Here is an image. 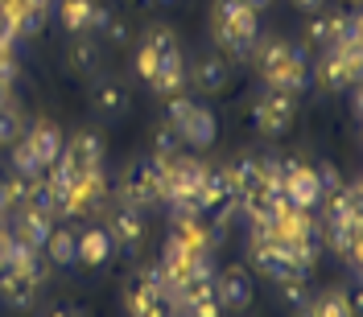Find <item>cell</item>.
I'll return each instance as SVG.
<instances>
[{
    "mask_svg": "<svg viewBox=\"0 0 363 317\" xmlns=\"http://www.w3.org/2000/svg\"><path fill=\"white\" fill-rule=\"evenodd\" d=\"M211 289H215V296H219V305H223V309H235V313H244V309L252 305V276H248L244 268L215 272Z\"/></svg>",
    "mask_w": 363,
    "mask_h": 317,
    "instance_id": "9",
    "label": "cell"
},
{
    "mask_svg": "<svg viewBox=\"0 0 363 317\" xmlns=\"http://www.w3.org/2000/svg\"><path fill=\"white\" fill-rule=\"evenodd\" d=\"M294 4L306 13V17H314V13H322V8H326V0H294Z\"/></svg>",
    "mask_w": 363,
    "mask_h": 317,
    "instance_id": "36",
    "label": "cell"
},
{
    "mask_svg": "<svg viewBox=\"0 0 363 317\" xmlns=\"http://www.w3.org/2000/svg\"><path fill=\"white\" fill-rule=\"evenodd\" d=\"M294 112H297V95H289L281 87H264L256 108H252V128L260 136H281L294 124Z\"/></svg>",
    "mask_w": 363,
    "mask_h": 317,
    "instance_id": "5",
    "label": "cell"
},
{
    "mask_svg": "<svg viewBox=\"0 0 363 317\" xmlns=\"http://www.w3.org/2000/svg\"><path fill=\"white\" fill-rule=\"evenodd\" d=\"M326 231V243L339 251L347 264H359V231H363V219H342V223H330L322 226Z\"/></svg>",
    "mask_w": 363,
    "mask_h": 317,
    "instance_id": "17",
    "label": "cell"
},
{
    "mask_svg": "<svg viewBox=\"0 0 363 317\" xmlns=\"http://www.w3.org/2000/svg\"><path fill=\"white\" fill-rule=\"evenodd\" d=\"M50 231H54V223L45 219V214H38V210H25L21 206V214H17V223H13V239L17 243H25V248H45V239H50Z\"/></svg>",
    "mask_w": 363,
    "mask_h": 317,
    "instance_id": "18",
    "label": "cell"
},
{
    "mask_svg": "<svg viewBox=\"0 0 363 317\" xmlns=\"http://www.w3.org/2000/svg\"><path fill=\"white\" fill-rule=\"evenodd\" d=\"M252 264L260 268V276H269V280H277V284H281V280H289V276H306V272L297 268L294 255H285L272 239H269V243H256V239H252Z\"/></svg>",
    "mask_w": 363,
    "mask_h": 317,
    "instance_id": "11",
    "label": "cell"
},
{
    "mask_svg": "<svg viewBox=\"0 0 363 317\" xmlns=\"http://www.w3.org/2000/svg\"><path fill=\"white\" fill-rule=\"evenodd\" d=\"M182 149H186V144H182V136L174 132V124L165 120V124H161L157 132H153V157L169 161V157H174V153H182Z\"/></svg>",
    "mask_w": 363,
    "mask_h": 317,
    "instance_id": "30",
    "label": "cell"
},
{
    "mask_svg": "<svg viewBox=\"0 0 363 317\" xmlns=\"http://www.w3.org/2000/svg\"><path fill=\"white\" fill-rule=\"evenodd\" d=\"M227 309L219 305V296H215V289L206 284V289H194V293L182 301V317H223Z\"/></svg>",
    "mask_w": 363,
    "mask_h": 317,
    "instance_id": "24",
    "label": "cell"
},
{
    "mask_svg": "<svg viewBox=\"0 0 363 317\" xmlns=\"http://www.w3.org/2000/svg\"><path fill=\"white\" fill-rule=\"evenodd\" d=\"M244 4H248V8H252V13H264V8H269V4H272V0H244Z\"/></svg>",
    "mask_w": 363,
    "mask_h": 317,
    "instance_id": "38",
    "label": "cell"
},
{
    "mask_svg": "<svg viewBox=\"0 0 363 317\" xmlns=\"http://www.w3.org/2000/svg\"><path fill=\"white\" fill-rule=\"evenodd\" d=\"M157 58H161V29H149V38H145V42H140V50H136V74H140L145 83L153 79Z\"/></svg>",
    "mask_w": 363,
    "mask_h": 317,
    "instance_id": "28",
    "label": "cell"
},
{
    "mask_svg": "<svg viewBox=\"0 0 363 317\" xmlns=\"http://www.w3.org/2000/svg\"><path fill=\"white\" fill-rule=\"evenodd\" d=\"M25 136V115H21V108L17 103H0V144H17Z\"/></svg>",
    "mask_w": 363,
    "mask_h": 317,
    "instance_id": "29",
    "label": "cell"
},
{
    "mask_svg": "<svg viewBox=\"0 0 363 317\" xmlns=\"http://www.w3.org/2000/svg\"><path fill=\"white\" fill-rule=\"evenodd\" d=\"M91 4L95 0H58V8H54V17L62 25V33H91Z\"/></svg>",
    "mask_w": 363,
    "mask_h": 317,
    "instance_id": "20",
    "label": "cell"
},
{
    "mask_svg": "<svg viewBox=\"0 0 363 317\" xmlns=\"http://www.w3.org/2000/svg\"><path fill=\"white\" fill-rule=\"evenodd\" d=\"M355 296L347 289H326V293L310 296V317H355Z\"/></svg>",
    "mask_w": 363,
    "mask_h": 317,
    "instance_id": "19",
    "label": "cell"
},
{
    "mask_svg": "<svg viewBox=\"0 0 363 317\" xmlns=\"http://www.w3.org/2000/svg\"><path fill=\"white\" fill-rule=\"evenodd\" d=\"M99 33H104V38H108V42H112V45H124V42H128V25L120 21V17H116V13H112V21L104 25V29H99Z\"/></svg>",
    "mask_w": 363,
    "mask_h": 317,
    "instance_id": "35",
    "label": "cell"
},
{
    "mask_svg": "<svg viewBox=\"0 0 363 317\" xmlns=\"http://www.w3.org/2000/svg\"><path fill=\"white\" fill-rule=\"evenodd\" d=\"M58 161H67L74 173H91V169H99L104 165V140L95 132H79V136H70L67 144H62V157Z\"/></svg>",
    "mask_w": 363,
    "mask_h": 317,
    "instance_id": "10",
    "label": "cell"
},
{
    "mask_svg": "<svg viewBox=\"0 0 363 317\" xmlns=\"http://www.w3.org/2000/svg\"><path fill=\"white\" fill-rule=\"evenodd\" d=\"M153 4H161V8H169V4H178V0H153Z\"/></svg>",
    "mask_w": 363,
    "mask_h": 317,
    "instance_id": "39",
    "label": "cell"
},
{
    "mask_svg": "<svg viewBox=\"0 0 363 317\" xmlns=\"http://www.w3.org/2000/svg\"><path fill=\"white\" fill-rule=\"evenodd\" d=\"M70 70H79V74H95V70H99V42H91L87 33H79L74 45H70Z\"/></svg>",
    "mask_w": 363,
    "mask_h": 317,
    "instance_id": "27",
    "label": "cell"
},
{
    "mask_svg": "<svg viewBox=\"0 0 363 317\" xmlns=\"http://www.w3.org/2000/svg\"><path fill=\"white\" fill-rule=\"evenodd\" d=\"M186 83H194L203 95L223 91L227 87V58L223 54H215V50H206L203 58L194 62V70H186Z\"/></svg>",
    "mask_w": 363,
    "mask_h": 317,
    "instance_id": "12",
    "label": "cell"
},
{
    "mask_svg": "<svg viewBox=\"0 0 363 317\" xmlns=\"http://www.w3.org/2000/svg\"><path fill=\"white\" fill-rule=\"evenodd\" d=\"M42 255L50 264H58V268H70V264H79V243H74V235H70L67 226H54L50 231V239H45Z\"/></svg>",
    "mask_w": 363,
    "mask_h": 317,
    "instance_id": "21",
    "label": "cell"
},
{
    "mask_svg": "<svg viewBox=\"0 0 363 317\" xmlns=\"http://www.w3.org/2000/svg\"><path fill=\"white\" fill-rule=\"evenodd\" d=\"M169 124L182 136V144H194V149L215 144V132H219L211 108L199 103V99H190V95H169Z\"/></svg>",
    "mask_w": 363,
    "mask_h": 317,
    "instance_id": "1",
    "label": "cell"
},
{
    "mask_svg": "<svg viewBox=\"0 0 363 317\" xmlns=\"http://www.w3.org/2000/svg\"><path fill=\"white\" fill-rule=\"evenodd\" d=\"M285 202L297 210H318L322 206V185L318 173L301 161H285Z\"/></svg>",
    "mask_w": 363,
    "mask_h": 317,
    "instance_id": "7",
    "label": "cell"
},
{
    "mask_svg": "<svg viewBox=\"0 0 363 317\" xmlns=\"http://www.w3.org/2000/svg\"><path fill=\"white\" fill-rule=\"evenodd\" d=\"M91 103H95V112L104 120H116V115L128 112V87L120 79H99L95 91H91Z\"/></svg>",
    "mask_w": 363,
    "mask_h": 317,
    "instance_id": "16",
    "label": "cell"
},
{
    "mask_svg": "<svg viewBox=\"0 0 363 317\" xmlns=\"http://www.w3.org/2000/svg\"><path fill=\"white\" fill-rule=\"evenodd\" d=\"M42 317H83L79 309H50V313H42Z\"/></svg>",
    "mask_w": 363,
    "mask_h": 317,
    "instance_id": "37",
    "label": "cell"
},
{
    "mask_svg": "<svg viewBox=\"0 0 363 317\" xmlns=\"http://www.w3.org/2000/svg\"><path fill=\"white\" fill-rule=\"evenodd\" d=\"M281 296L301 309V305H310V289H306V276H289V280H281Z\"/></svg>",
    "mask_w": 363,
    "mask_h": 317,
    "instance_id": "31",
    "label": "cell"
},
{
    "mask_svg": "<svg viewBox=\"0 0 363 317\" xmlns=\"http://www.w3.org/2000/svg\"><path fill=\"white\" fill-rule=\"evenodd\" d=\"M33 301H38V284L33 280H25L21 272H13V268H0V305L33 309Z\"/></svg>",
    "mask_w": 363,
    "mask_h": 317,
    "instance_id": "15",
    "label": "cell"
},
{
    "mask_svg": "<svg viewBox=\"0 0 363 317\" xmlns=\"http://www.w3.org/2000/svg\"><path fill=\"white\" fill-rule=\"evenodd\" d=\"M17 74H21V67H17V54H13V50H0V87L13 91Z\"/></svg>",
    "mask_w": 363,
    "mask_h": 317,
    "instance_id": "33",
    "label": "cell"
},
{
    "mask_svg": "<svg viewBox=\"0 0 363 317\" xmlns=\"http://www.w3.org/2000/svg\"><path fill=\"white\" fill-rule=\"evenodd\" d=\"M25 140H29V149L38 153V161H42L45 169L62 157V144H67V140H62V132H58L50 120H38L33 128H25Z\"/></svg>",
    "mask_w": 363,
    "mask_h": 317,
    "instance_id": "14",
    "label": "cell"
},
{
    "mask_svg": "<svg viewBox=\"0 0 363 317\" xmlns=\"http://www.w3.org/2000/svg\"><path fill=\"white\" fill-rule=\"evenodd\" d=\"M25 210H38V214H45V219L62 214V202H58V194H54V185H50L45 173L29 181V190H25Z\"/></svg>",
    "mask_w": 363,
    "mask_h": 317,
    "instance_id": "22",
    "label": "cell"
},
{
    "mask_svg": "<svg viewBox=\"0 0 363 317\" xmlns=\"http://www.w3.org/2000/svg\"><path fill=\"white\" fill-rule=\"evenodd\" d=\"M330 45H359V13H330Z\"/></svg>",
    "mask_w": 363,
    "mask_h": 317,
    "instance_id": "26",
    "label": "cell"
},
{
    "mask_svg": "<svg viewBox=\"0 0 363 317\" xmlns=\"http://www.w3.org/2000/svg\"><path fill=\"white\" fill-rule=\"evenodd\" d=\"M124 202L136 206V210H149V206L165 202V161L161 157L136 161L128 181H124Z\"/></svg>",
    "mask_w": 363,
    "mask_h": 317,
    "instance_id": "4",
    "label": "cell"
},
{
    "mask_svg": "<svg viewBox=\"0 0 363 317\" xmlns=\"http://www.w3.org/2000/svg\"><path fill=\"white\" fill-rule=\"evenodd\" d=\"M74 243H79V264H87V268H104L116 255V243H112V235H108V226H87L83 235H74Z\"/></svg>",
    "mask_w": 363,
    "mask_h": 317,
    "instance_id": "13",
    "label": "cell"
},
{
    "mask_svg": "<svg viewBox=\"0 0 363 317\" xmlns=\"http://www.w3.org/2000/svg\"><path fill=\"white\" fill-rule=\"evenodd\" d=\"M9 149H13V153H9V161H13V173H17V178L33 181V178H42V173H45V165L38 161V153L29 149V140H25V136L17 140V144H9Z\"/></svg>",
    "mask_w": 363,
    "mask_h": 317,
    "instance_id": "25",
    "label": "cell"
},
{
    "mask_svg": "<svg viewBox=\"0 0 363 317\" xmlns=\"http://www.w3.org/2000/svg\"><path fill=\"white\" fill-rule=\"evenodd\" d=\"M227 173H231V185H235V198L240 194H248V190H256L260 185V157H235L231 165H227Z\"/></svg>",
    "mask_w": 363,
    "mask_h": 317,
    "instance_id": "23",
    "label": "cell"
},
{
    "mask_svg": "<svg viewBox=\"0 0 363 317\" xmlns=\"http://www.w3.org/2000/svg\"><path fill=\"white\" fill-rule=\"evenodd\" d=\"M108 235H112L116 251H128V255H136V251H140V243H145V214H140L136 206L124 202V206L112 214Z\"/></svg>",
    "mask_w": 363,
    "mask_h": 317,
    "instance_id": "8",
    "label": "cell"
},
{
    "mask_svg": "<svg viewBox=\"0 0 363 317\" xmlns=\"http://www.w3.org/2000/svg\"><path fill=\"white\" fill-rule=\"evenodd\" d=\"M310 45L314 50H326L330 45V13H314L310 17Z\"/></svg>",
    "mask_w": 363,
    "mask_h": 317,
    "instance_id": "32",
    "label": "cell"
},
{
    "mask_svg": "<svg viewBox=\"0 0 363 317\" xmlns=\"http://www.w3.org/2000/svg\"><path fill=\"white\" fill-rule=\"evenodd\" d=\"M359 67H363L359 45H326V50H318V62L310 67V74L326 91H351L359 83Z\"/></svg>",
    "mask_w": 363,
    "mask_h": 317,
    "instance_id": "2",
    "label": "cell"
},
{
    "mask_svg": "<svg viewBox=\"0 0 363 317\" xmlns=\"http://www.w3.org/2000/svg\"><path fill=\"white\" fill-rule=\"evenodd\" d=\"M211 29H215V42L227 50L231 62H248L252 50H256V42H260V13L240 8L235 17H215Z\"/></svg>",
    "mask_w": 363,
    "mask_h": 317,
    "instance_id": "3",
    "label": "cell"
},
{
    "mask_svg": "<svg viewBox=\"0 0 363 317\" xmlns=\"http://www.w3.org/2000/svg\"><path fill=\"white\" fill-rule=\"evenodd\" d=\"M186 58H182V45L178 38L169 33V29H161V58H157V70H153V79H149V87L157 91V95H182L186 87Z\"/></svg>",
    "mask_w": 363,
    "mask_h": 317,
    "instance_id": "6",
    "label": "cell"
},
{
    "mask_svg": "<svg viewBox=\"0 0 363 317\" xmlns=\"http://www.w3.org/2000/svg\"><path fill=\"white\" fill-rule=\"evenodd\" d=\"M314 173H318V185H322V198H326V194H335V190H339V185H342L339 169H335L330 161H326V165H318Z\"/></svg>",
    "mask_w": 363,
    "mask_h": 317,
    "instance_id": "34",
    "label": "cell"
},
{
    "mask_svg": "<svg viewBox=\"0 0 363 317\" xmlns=\"http://www.w3.org/2000/svg\"><path fill=\"white\" fill-rule=\"evenodd\" d=\"M174 317H178V313H174Z\"/></svg>",
    "mask_w": 363,
    "mask_h": 317,
    "instance_id": "40",
    "label": "cell"
}]
</instances>
